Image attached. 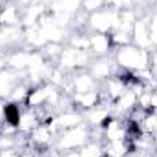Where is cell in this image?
Wrapping results in <instances>:
<instances>
[{"mask_svg": "<svg viewBox=\"0 0 157 157\" xmlns=\"http://www.w3.org/2000/svg\"><path fill=\"white\" fill-rule=\"evenodd\" d=\"M59 157H80V152L75 150V152H64V154H60Z\"/></svg>", "mask_w": 157, "mask_h": 157, "instance_id": "21", "label": "cell"}, {"mask_svg": "<svg viewBox=\"0 0 157 157\" xmlns=\"http://www.w3.org/2000/svg\"><path fill=\"white\" fill-rule=\"evenodd\" d=\"M150 42L152 49H157V28H150Z\"/></svg>", "mask_w": 157, "mask_h": 157, "instance_id": "20", "label": "cell"}, {"mask_svg": "<svg viewBox=\"0 0 157 157\" xmlns=\"http://www.w3.org/2000/svg\"><path fill=\"white\" fill-rule=\"evenodd\" d=\"M90 141H91V128L86 122H82L77 128L60 132L53 144V150L59 155L64 152H75V150H80L82 146H86Z\"/></svg>", "mask_w": 157, "mask_h": 157, "instance_id": "2", "label": "cell"}, {"mask_svg": "<svg viewBox=\"0 0 157 157\" xmlns=\"http://www.w3.org/2000/svg\"><path fill=\"white\" fill-rule=\"evenodd\" d=\"M70 86H71V95L73 93H88V91H93V90L101 88V84L90 75L88 70L71 73L70 75Z\"/></svg>", "mask_w": 157, "mask_h": 157, "instance_id": "10", "label": "cell"}, {"mask_svg": "<svg viewBox=\"0 0 157 157\" xmlns=\"http://www.w3.org/2000/svg\"><path fill=\"white\" fill-rule=\"evenodd\" d=\"M110 37H112V44H113V51L117 48L130 46L132 44V33L130 31H124V29H113L110 33Z\"/></svg>", "mask_w": 157, "mask_h": 157, "instance_id": "15", "label": "cell"}, {"mask_svg": "<svg viewBox=\"0 0 157 157\" xmlns=\"http://www.w3.org/2000/svg\"><path fill=\"white\" fill-rule=\"evenodd\" d=\"M64 46H66V44H62V42H48V44L40 49V53L44 55V59H46L49 64H57V60H59V57H60Z\"/></svg>", "mask_w": 157, "mask_h": 157, "instance_id": "14", "label": "cell"}, {"mask_svg": "<svg viewBox=\"0 0 157 157\" xmlns=\"http://www.w3.org/2000/svg\"><path fill=\"white\" fill-rule=\"evenodd\" d=\"M126 90H128V88H126V82L122 80V77H121L119 73L112 75L110 78H106L104 82H101V91H102V95H104L110 102H115Z\"/></svg>", "mask_w": 157, "mask_h": 157, "instance_id": "11", "label": "cell"}, {"mask_svg": "<svg viewBox=\"0 0 157 157\" xmlns=\"http://www.w3.org/2000/svg\"><path fill=\"white\" fill-rule=\"evenodd\" d=\"M104 102V95L99 90H93V91H88V93H73L71 95V104L73 108H77L78 112H90L97 106H101Z\"/></svg>", "mask_w": 157, "mask_h": 157, "instance_id": "7", "label": "cell"}, {"mask_svg": "<svg viewBox=\"0 0 157 157\" xmlns=\"http://www.w3.org/2000/svg\"><path fill=\"white\" fill-rule=\"evenodd\" d=\"M141 128H143V132H146L150 135H155L157 133V112L144 113V117L141 119Z\"/></svg>", "mask_w": 157, "mask_h": 157, "instance_id": "16", "label": "cell"}, {"mask_svg": "<svg viewBox=\"0 0 157 157\" xmlns=\"http://www.w3.org/2000/svg\"><path fill=\"white\" fill-rule=\"evenodd\" d=\"M88 71L101 84L106 78H110L112 75H115L119 71V68H117V64L113 62V57H93L90 66H88Z\"/></svg>", "mask_w": 157, "mask_h": 157, "instance_id": "5", "label": "cell"}, {"mask_svg": "<svg viewBox=\"0 0 157 157\" xmlns=\"http://www.w3.org/2000/svg\"><path fill=\"white\" fill-rule=\"evenodd\" d=\"M112 57H113V62L117 64L119 70H124V71L150 70V51L137 48L133 44L117 48Z\"/></svg>", "mask_w": 157, "mask_h": 157, "instance_id": "1", "label": "cell"}, {"mask_svg": "<svg viewBox=\"0 0 157 157\" xmlns=\"http://www.w3.org/2000/svg\"><path fill=\"white\" fill-rule=\"evenodd\" d=\"M132 144L130 141H108L102 143V157H130Z\"/></svg>", "mask_w": 157, "mask_h": 157, "instance_id": "13", "label": "cell"}, {"mask_svg": "<svg viewBox=\"0 0 157 157\" xmlns=\"http://www.w3.org/2000/svg\"><path fill=\"white\" fill-rule=\"evenodd\" d=\"M90 53L91 57H112L113 44L110 33H90Z\"/></svg>", "mask_w": 157, "mask_h": 157, "instance_id": "9", "label": "cell"}, {"mask_svg": "<svg viewBox=\"0 0 157 157\" xmlns=\"http://www.w3.org/2000/svg\"><path fill=\"white\" fill-rule=\"evenodd\" d=\"M132 44L143 49L152 51V42H150V26H148V15H141L133 28H132Z\"/></svg>", "mask_w": 157, "mask_h": 157, "instance_id": "8", "label": "cell"}, {"mask_svg": "<svg viewBox=\"0 0 157 157\" xmlns=\"http://www.w3.org/2000/svg\"><path fill=\"white\" fill-rule=\"evenodd\" d=\"M117 13L113 9H101L95 11L91 15H88L86 18V29L90 33H112L117 28Z\"/></svg>", "mask_w": 157, "mask_h": 157, "instance_id": "4", "label": "cell"}, {"mask_svg": "<svg viewBox=\"0 0 157 157\" xmlns=\"http://www.w3.org/2000/svg\"><path fill=\"white\" fill-rule=\"evenodd\" d=\"M15 157H39L37 152H33L31 148H24V150H18Z\"/></svg>", "mask_w": 157, "mask_h": 157, "instance_id": "19", "label": "cell"}, {"mask_svg": "<svg viewBox=\"0 0 157 157\" xmlns=\"http://www.w3.org/2000/svg\"><path fill=\"white\" fill-rule=\"evenodd\" d=\"M150 70L157 75V49L150 51Z\"/></svg>", "mask_w": 157, "mask_h": 157, "instance_id": "18", "label": "cell"}, {"mask_svg": "<svg viewBox=\"0 0 157 157\" xmlns=\"http://www.w3.org/2000/svg\"><path fill=\"white\" fill-rule=\"evenodd\" d=\"M154 141H155V144H157V133H155V135H154Z\"/></svg>", "mask_w": 157, "mask_h": 157, "instance_id": "22", "label": "cell"}, {"mask_svg": "<svg viewBox=\"0 0 157 157\" xmlns=\"http://www.w3.org/2000/svg\"><path fill=\"white\" fill-rule=\"evenodd\" d=\"M91 59L93 57H91L90 51H82V49H75V48L64 46V49H62V53H60V57L57 60V66L71 75V73L88 70Z\"/></svg>", "mask_w": 157, "mask_h": 157, "instance_id": "3", "label": "cell"}, {"mask_svg": "<svg viewBox=\"0 0 157 157\" xmlns=\"http://www.w3.org/2000/svg\"><path fill=\"white\" fill-rule=\"evenodd\" d=\"M82 122H84V113L78 112L77 108H73V106L53 113V126L57 128L59 133L66 132V130H71V128H77Z\"/></svg>", "mask_w": 157, "mask_h": 157, "instance_id": "6", "label": "cell"}, {"mask_svg": "<svg viewBox=\"0 0 157 157\" xmlns=\"http://www.w3.org/2000/svg\"><path fill=\"white\" fill-rule=\"evenodd\" d=\"M104 7H106V0H82V11L86 15H91Z\"/></svg>", "mask_w": 157, "mask_h": 157, "instance_id": "17", "label": "cell"}, {"mask_svg": "<svg viewBox=\"0 0 157 157\" xmlns=\"http://www.w3.org/2000/svg\"><path fill=\"white\" fill-rule=\"evenodd\" d=\"M2 26H22V7L9 2L0 9V28Z\"/></svg>", "mask_w": 157, "mask_h": 157, "instance_id": "12", "label": "cell"}]
</instances>
